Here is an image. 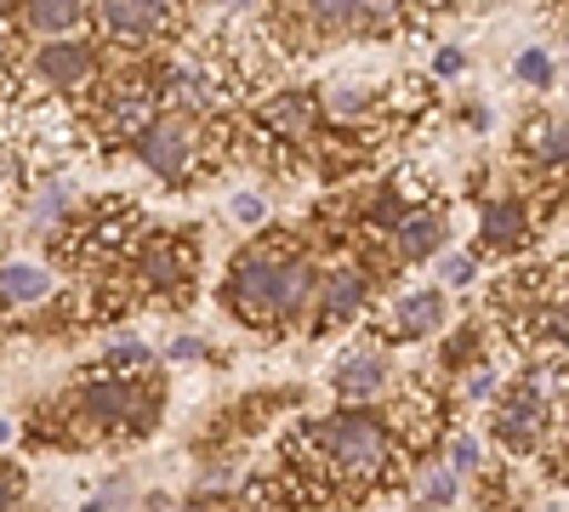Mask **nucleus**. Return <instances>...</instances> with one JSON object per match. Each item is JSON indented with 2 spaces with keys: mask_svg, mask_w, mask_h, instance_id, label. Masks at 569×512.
I'll list each match as a JSON object with an SVG mask.
<instances>
[{
  "mask_svg": "<svg viewBox=\"0 0 569 512\" xmlns=\"http://www.w3.org/2000/svg\"><path fill=\"white\" fill-rule=\"evenodd\" d=\"M467 393H496V377H490V370H479V364H472V377H467Z\"/></svg>",
  "mask_w": 569,
  "mask_h": 512,
  "instance_id": "b1692460",
  "label": "nucleus"
},
{
  "mask_svg": "<svg viewBox=\"0 0 569 512\" xmlns=\"http://www.w3.org/2000/svg\"><path fill=\"white\" fill-rule=\"evenodd\" d=\"M103 364H109V370H120V377H149V370H154V353L142 348L137 337H120V342H109Z\"/></svg>",
  "mask_w": 569,
  "mask_h": 512,
  "instance_id": "2eb2a0df",
  "label": "nucleus"
},
{
  "mask_svg": "<svg viewBox=\"0 0 569 512\" xmlns=\"http://www.w3.org/2000/svg\"><path fill=\"white\" fill-rule=\"evenodd\" d=\"M456 495V473L450 468H433V473H421V501L433 506V501H450Z\"/></svg>",
  "mask_w": 569,
  "mask_h": 512,
  "instance_id": "6ab92c4d",
  "label": "nucleus"
},
{
  "mask_svg": "<svg viewBox=\"0 0 569 512\" xmlns=\"http://www.w3.org/2000/svg\"><path fill=\"white\" fill-rule=\"evenodd\" d=\"M512 74L525 80V86H536V91H541V86H552V58H547V52H518Z\"/></svg>",
  "mask_w": 569,
  "mask_h": 512,
  "instance_id": "f3484780",
  "label": "nucleus"
},
{
  "mask_svg": "<svg viewBox=\"0 0 569 512\" xmlns=\"http://www.w3.org/2000/svg\"><path fill=\"white\" fill-rule=\"evenodd\" d=\"M160 404H166V382L154 377H86L58 415L63 433L58 444H91V439H137V433H149L160 422Z\"/></svg>",
  "mask_w": 569,
  "mask_h": 512,
  "instance_id": "f03ea898",
  "label": "nucleus"
},
{
  "mask_svg": "<svg viewBox=\"0 0 569 512\" xmlns=\"http://www.w3.org/2000/svg\"><path fill=\"white\" fill-rule=\"evenodd\" d=\"M479 461H485L479 439H456V450H450V473H472Z\"/></svg>",
  "mask_w": 569,
  "mask_h": 512,
  "instance_id": "aec40b11",
  "label": "nucleus"
},
{
  "mask_svg": "<svg viewBox=\"0 0 569 512\" xmlns=\"http://www.w3.org/2000/svg\"><path fill=\"white\" fill-rule=\"evenodd\" d=\"M206 348L194 342V337H182V342H171V359H200Z\"/></svg>",
  "mask_w": 569,
  "mask_h": 512,
  "instance_id": "393cba45",
  "label": "nucleus"
},
{
  "mask_svg": "<svg viewBox=\"0 0 569 512\" xmlns=\"http://www.w3.org/2000/svg\"><path fill=\"white\" fill-rule=\"evenodd\" d=\"M445 279H450V285H472V279H479V257H450Z\"/></svg>",
  "mask_w": 569,
  "mask_h": 512,
  "instance_id": "412c9836",
  "label": "nucleus"
},
{
  "mask_svg": "<svg viewBox=\"0 0 569 512\" xmlns=\"http://www.w3.org/2000/svg\"><path fill=\"white\" fill-rule=\"evenodd\" d=\"M12 439V422H0V444H7Z\"/></svg>",
  "mask_w": 569,
  "mask_h": 512,
  "instance_id": "a878e982",
  "label": "nucleus"
},
{
  "mask_svg": "<svg viewBox=\"0 0 569 512\" xmlns=\"http://www.w3.org/2000/svg\"><path fill=\"white\" fill-rule=\"evenodd\" d=\"M330 388H337L348 404H365V399L393 388V364H388L382 348H353V353H342L337 364H330Z\"/></svg>",
  "mask_w": 569,
  "mask_h": 512,
  "instance_id": "423d86ee",
  "label": "nucleus"
},
{
  "mask_svg": "<svg viewBox=\"0 0 569 512\" xmlns=\"http://www.w3.org/2000/svg\"><path fill=\"white\" fill-rule=\"evenodd\" d=\"M445 324V297L427 285V291H405L393 302V337L399 342H416V337H433Z\"/></svg>",
  "mask_w": 569,
  "mask_h": 512,
  "instance_id": "f8f14e48",
  "label": "nucleus"
},
{
  "mask_svg": "<svg viewBox=\"0 0 569 512\" xmlns=\"http://www.w3.org/2000/svg\"><path fill=\"white\" fill-rule=\"evenodd\" d=\"M445 245V211L439 205H416L393 234H388V251H393V268L399 262H421Z\"/></svg>",
  "mask_w": 569,
  "mask_h": 512,
  "instance_id": "1a4fd4ad",
  "label": "nucleus"
},
{
  "mask_svg": "<svg viewBox=\"0 0 569 512\" xmlns=\"http://www.w3.org/2000/svg\"><path fill=\"white\" fill-rule=\"evenodd\" d=\"M12 29H18L29 46H46V40H80V34H91V7H69V0H40V7H18V12H12Z\"/></svg>",
  "mask_w": 569,
  "mask_h": 512,
  "instance_id": "0eeeda50",
  "label": "nucleus"
},
{
  "mask_svg": "<svg viewBox=\"0 0 569 512\" xmlns=\"http://www.w3.org/2000/svg\"><path fill=\"white\" fill-rule=\"evenodd\" d=\"M188 29H194V18L177 7H154V0H109V7H91L98 46L103 52H126V63L171 58Z\"/></svg>",
  "mask_w": 569,
  "mask_h": 512,
  "instance_id": "20e7f679",
  "label": "nucleus"
},
{
  "mask_svg": "<svg viewBox=\"0 0 569 512\" xmlns=\"http://www.w3.org/2000/svg\"><path fill=\"white\" fill-rule=\"evenodd\" d=\"M86 512H103V506H86Z\"/></svg>",
  "mask_w": 569,
  "mask_h": 512,
  "instance_id": "bb28decb",
  "label": "nucleus"
},
{
  "mask_svg": "<svg viewBox=\"0 0 569 512\" xmlns=\"http://www.w3.org/2000/svg\"><path fill=\"white\" fill-rule=\"evenodd\" d=\"M330 114H337V120H365L376 103H370V91H359V86H337V91H330V103H325Z\"/></svg>",
  "mask_w": 569,
  "mask_h": 512,
  "instance_id": "dca6fc26",
  "label": "nucleus"
},
{
  "mask_svg": "<svg viewBox=\"0 0 569 512\" xmlns=\"http://www.w3.org/2000/svg\"><path fill=\"white\" fill-rule=\"evenodd\" d=\"M284 228H268V240L246 245L233 257L228 279H222V302L240 324H257V331H291V324L308 313L313 291H319V273L313 262L291 245L279 240Z\"/></svg>",
  "mask_w": 569,
  "mask_h": 512,
  "instance_id": "f257e3e1",
  "label": "nucleus"
},
{
  "mask_svg": "<svg viewBox=\"0 0 569 512\" xmlns=\"http://www.w3.org/2000/svg\"><path fill=\"white\" fill-rule=\"evenodd\" d=\"M365 291H370V273L365 268H330L319 279V313H313V331H330V324H348L359 308H365Z\"/></svg>",
  "mask_w": 569,
  "mask_h": 512,
  "instance_id": "6e6552de",
  "label": "nucleus"
},
{
  "mask_svg": "<svg viewBox=\"0 0 569 512\" xmlns=\"http://www.w3.org/2000/svg\"><path fill=\"white\" fill-rule=\"evenodd\" d=\"M563 23H569V18H563Z\"/></svg>",
  "mask_w": 569,
  "mask_h": 512,
  "instance_id": "cd10ccee",
  "label": "nucleus"
},
{
  "mask_svg": "<svg viewBox=\"0 0 569 512\" xmlns=\"http://www.w3.org/2000/svg\"><path fill=\"white\" fill-rule=\"evenodd\" d=\"M58 285H52V273L46 268H29V262H0V302H12V308H34L46 302Z\"/></svg>",
  "mask_w": 569,
  "mask_h": 512,
  "instance_id": "ddd939ff",
  "label": "nucleus"
},
{
  "mask_svg": "<svg viewBox=\"0 0 569 512\" xmlns=\"http://www.w3.org/2000/svg\"><path fill=\"white\" fill-rule=\"evenodd\" d=\"M518 154L536 171H569V120H530L518 131Z\"/></svg>",
  "mask_w": 569,
  "mask_h": 512,
  "instance_id": "9b49d317",
  "label": "nucleus"
},
{
  "mask_svg": "<svg viewBox=\"0 0 569 512\" xmlns=\"http://www.w3.org/2000/svg\"><path fill=\"white\" fill-rule=\"evenodd\" d=\"M103 285H120L126 302L142 297V302H188L194 291V245L177 240V234H149L142 251L131 257V268L120 279H103Z\"/></svg>",
  "mask_w": 569,
  "mask_h": 512,
  "instance_id": "39448f33",
  "label": "nucleus"
},
{
  "mask_svg": "<svg viewBox=\"0 0 569 512\" xmlns=\"http://www.w3.org/2000/svg\"><path fill=\"white\" fill-rule=\"evenodd\" d=\"M149 234H154V228H149V217H142V205L114 194V200L80 205L63 222V234L52 240V257L80 268V273H91L86 285H103V279H120L131 268V257L142 251Z\"/></svg>",
  "mask_w": 569,
  "mask_h": 512,
  "instance_id": "7ed1b4c3",
  "label": "nucleus"
},
{
  "mask_svg": "<svg viewBox=\"0 0 569 512\" xmlns=\"http://www.w3.org/2000/svg\"><path fill=\"white\" fill-rule=\"evenodd\" d=\"M233 217H240V222H262V217H268L262 194H240V200H233Z\"/></svg>",
  "mask_w": 569,
  "mask_h": 512,
  "instance_id": "4be33fe9",
  "label": "nucleus"
},
{
  "mask_svg": "<svg viewBox=\"0 0 569 512\" xmlns=\"http://www.w3.org/2000/svg\"><path fill=\"white\" fill-rule=\"evenodd\" d=\"M541 455H547L552 479H563V484H569V382H563V393L552 399V433H547Z\"/></svg>",
  "mask_w": 569,
  "mask_h": 512,
  "instance_id": "4468645a",
  "label": "nucleus"
},
{
  "mask_svg": "<svg viewBox=\"0 0 569 512\" xmlns=\"http://www.w3.org/2000/svg\"><path fill=\"white\" fill-rule=\"evenodd\" d=\"M461 69H467V58L456 52V46H450V52H439V58H433V74H461Z\"/></svg>",
  "mask_w": 569,
  "mask_h": 512,
  "instance_id": "5701e85b",
  "label": "nucleus"
},
{
  "mask_svg": "<svg viewBox=\"0 0 569 512\" xmlns=\"http://www.w3.org/2000/svg\"><path fill=\"white\" fill-rule=\"evenodd\" d=\"M530 228H536V217L525 200H485V211H479L485 251H518L530 240Z\"/></svg>",
  "mask_w": 569,
  "mask_h": 512,
  "instance_id": "9d476101",
  "label": "nucleus"
},
{
  "mask_svg": "<svg viewBox=\"0 0 569 512\" xmlns=\"http://www.w3.org/2000/svg\"><path fill=\"white\" fill-rule=\"evenodd\" d=\"M23 490H29V479L12 468V461H0V512H18L23 506Z\"/></svg>",
  "mask_w": 569,
  "mask_h": 512,
  "instance_id": "a211bd4d",
  "label": "nucleus"
}]
</instances>
